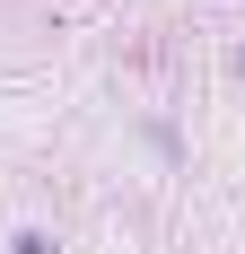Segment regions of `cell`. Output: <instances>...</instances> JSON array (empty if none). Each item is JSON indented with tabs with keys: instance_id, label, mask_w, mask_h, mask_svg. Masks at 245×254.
I'll use <instances>...</instances> for the list:
<instances>
[{
	"instance_id": "obj_1",
	"label": "cell",
	"mask_w": 245,
	"mask_h": 254,
	"mask_svg": "<svg viewBox=\"0 0 245 254\" xmlns=\"http://www.w3.org/2000/svg\"><path fill=\"white\" fill-rule=\"evenodd\" d=\"M18 254H44V237H18Z\"/></svg>"
}]
</instances>
